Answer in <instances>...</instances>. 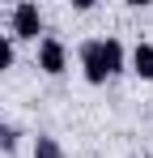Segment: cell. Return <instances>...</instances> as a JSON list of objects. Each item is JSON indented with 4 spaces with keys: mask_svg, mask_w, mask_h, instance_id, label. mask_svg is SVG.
<instances>
[{
    "mask_svg": "<svg viewBox=\"0 0 153 158\" xmlns=\"http://www.w3.org/2000/svg\"><path fill=\"white\" fill-rule=\"evenodd\" d=\"M76 60H81V73H85V81L89 85H102V81H111L115 73H124V43L115 39V34H106V39H85L81 43V52H76Z\"/></svg>",
    "mask_w": 153,
    "mask_h": 158,
    "instance_id": "6da1fadb",
    "label": "cell"
},
{
    "mask_svg": "<svg viewBox=\"0 0 153 158\" xmlns=\"http://www.w3.org/2000/svg\"><path fill=\"white\" fill-rule=\"evenodd\" d=\"M43 34V9L34 0L13 4V39H38Z\"/></svg>",
    "mask_w": 153,
    "mask_h": 158,
    "instance_id": "7a4b0ae2",
    "label": "cell"
},
{
    "mask_svg": "<svg viewBox=\"0 0 153 158\" xmlns=\"http://www.w3.org/2000/svg\"><path fill=\"white\" fill-rule=\"evenodd\" d=\"M38 69L47 73V77H60V73H68V47L60 43V39H38Z\"/></svg>",
    "mask_w": 153,
    "mask_h": 158,
    "instance_id": "3957f363",
    "label": "cell"
},
{
    "mask_svg": "<svg viewBox=\"0 0 153 158\" xmlns=\"http://www.w3.org/2000/svg\"><path fill=\"white\" fill-rule=\"evenodd\" d=\"M132 73L140 81H153V43H136L132 47Z\"/></svg>",
    "mask_w": 153,
    "mask_h": 158,
    "instance_id": "277c9868",
    "label": "cell"
},
{
    "mask_svg": "<svg viewBox=\"0 0 153 158\" xmlns=\"http://www.w3.org/2000/svg\"><path fill=\"white\" fill-rule=\"evenodd\" d=\"M34 158H64V145L43 132V137H34Z\"/></svg>",
    "mask_w": 153,
    "mask_h": 158,
    "instance_id": "5b68a950",
    "label": "cell"
},
{
    "mask_svg": "<svg viewBox=\"0 0 153 158\" xmlns=\"http://www.w3.org/2000/svg\"><path fill=\"white\" fill-rule=\"evenodd\" d=\"M4 69H13V39L0 30V73H4Z\"/></svg>",
    "mask_w": 153,
    "mask_h": 158,
    "instance_id": "8992f818",
    "label": "cell"
},
{
    "mask_svg": "<svg viewBox=\"0 0 153 158\" xmlns=\"http://www.w3.org/2000/svg\"><path fill=\"white\" fill-rule=\"evenodd\" d=\"M0 150H4V154L17 150V128H13V124H0Z\"/></svg>",
    "mask_w": 153,
    "mask_h": 158,
    "instance_id": "52a82bcc",
    "label": "cell"
}]
</instances>
